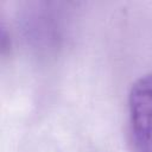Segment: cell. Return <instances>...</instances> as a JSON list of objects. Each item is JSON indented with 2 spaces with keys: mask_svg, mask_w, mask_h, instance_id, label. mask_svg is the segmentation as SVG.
I'll list each match as a JSON object with an SVG mask.
<instances>
[{
  "mask_svg": "<svg viewBox=\"0 0 152 152\" xmlns=\"http://www.w3.org/2000/svg\"><path fill=\"white\" fill-rule=\"evenodd\" d=\"M128 110L133 152H152V72L132 84Z\"/></svg>",
  "mask_w": 152,
  "mask_h": 152,
  "instance_id": "cell-1",
  "label": "cell"
}]
</instances>
